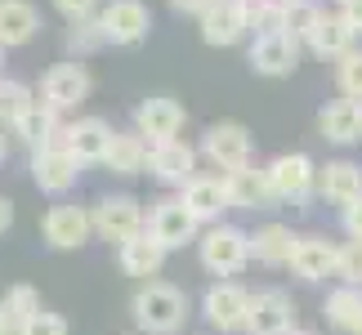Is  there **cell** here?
<instances>
[{
  "label": "cell",
  "instance_id": "cell-1",
  "mask_svg": "<svg viewBox=\"0 0 362 335\" xmlns=\"http://www.w3.org/2000/svg\"><path fill=\"white\" fill-rule=\"evenodd\" d=\"M134 327L148 335H175L188 317V295L170 282H144L130 300Z\"/></svg>",
  "mask_w": 362,
  "mask_h": 335
},
{
  "label": "cell",
  "instance_id": "cell-2",
  "mask_svg": "<svg viewBox=\"0 0 362 335\" xmlns=\"http://www.w3.org/2000/svg\"><path fill=\"white\" fill-rule=\"evenodd\" d=\"M197 255H202V269L206 273L238 277L246 264H250V233H242L238 223H215V228L202 233Z\"/></svg>",
  "mask_w": 362,
  "mask_h": 335
},
{
  "label": "cell",
  "instance_id": "cell-3",
  "mask_svg": "<svg viewBox=\"0 0 362 335\" xmlns=\"http://www.w3.org/2000/svg\"><path fill=\"white\" fill-rule=\"evenodd\" d=\"M202 152L206 161L219 165V170H242V165H250V157H255V139H250V130L242 121H215L206 125L202 134Z\"/></svg>",
  "mask_w": 362,
  "mask_h": 335
},
{
  "label": "cell",
  "instance_id": "cell-4",
  "mask_svg": "<svg viewBox=\"0 0 362 335\" xmlns=\"http://www.w3.org/2000/svg\"><path fill=\"white\" fill-rule=\"evenodd\" d=\"M264 175L277 201H309V192L317 188V165L309 152H282L264 165Z\"/></svg>",
  "mask_w": 362,
  "mask_h": 335
},
{
  "label": "cell",
  "instance_id": "cell-5",
  "mask_svg": "<svg viewBox=\"0 0 362 335\" xmlns=\"http://www.w3.org/2000/svg\"><path fill=\"white\" fill-rule=\"evenodd\" d=\"M90 215H94V233H99L103 242H117V246H125L130 237H139L148 228V223H144V206H139L130 192H107Z\"/></svg>",
  "mask_w": 362,
  "mask_h": 335
},
{
  "label": "cell",
  "instance_id": "cell-6",
  "mask_svg": "<svg viewBox=\"0 0 362 335\" xmlns=\"http://www.w3.org/2000/svg\"><path fill=\"white\" fill-rule=\"evenodd\" d=\"M94 90V76L86 72L81 63H54L45 76H40V103H49L54 112H67V107H81Z\"/></svg>",
  "mask_w": 362,
  "mask_h": 335
},
{
  "label": "cell",
  "instance_id": "cell-7",
  "mask_svg": "<svg viewBox=\"0 0 362 335\" xmlns=\"http://www.w3.org/2000/svg\"><path fill=\"white\" fill-rule=\"evenodd\" d=\"M300 49H304L300 36H291V32H269V36H255V45H250L246 63H250V72H259V76H291V72L300 67Z\"/></svg>",
  "mask_w": 362,
  "mask_h": 335
},
{
  "label": "cell",
  "instance_id": "cell-8",
  "mask_svg": "<svg viewBox=\"0 0 362 335\" xmlns=\"http://www.w3.org/2000/svg\"><path fill=\"white\" fill-rule=\"evenodd\" d=\"M202 313H206V322H211L215 331H246V317H250V290L238 286V282H215L211 290H206V300H202Z\"/></svg>",
  "mask_w": 362,
  "mask_h": 335
},
{
  "label": "cell",
  "instance_id": "cell-9",
  "mask_svg": "<svg viewBox=\"0 0 362 335\" xmlns=\"http://www.w3.org/2000/svg\"><path fill=\"white\" fill-rule=\"evenodd\" d=\"M197 228H202L197 215H192L179 197H161L157 206H152V215H148V233L157 237L165 250H179V246L197 242Z\"/></svg>",
  "mask_w": 362,
  "mask_h": 335
},
{
  "label": "cell",
  "instance_id": "cell-10",
  "mask_svg": "<svg viewBox=\"0 0 362 335\" xmlns=\"http://www.w3.org/2000/svg\"><path fill=\"white\" fill-rule=\"evenodd\" d=\"M40 233H45V242L54 250H76L90 242L94 233V215L86 206H49L45 219H40Z\"/></svg>",
  "mask_w": 362,
  "mask_h": 335
},
{
  "label": "cell",
  "instance_id": "cell-11",
  "mask_svg": "<svg viewBox=\"0 0 362 335\" xmlns=\"http://www.w3.org/2000/svg\"><path fill=\"white\" fill-rule=\"evenodd\" d=\"M32 179H36V188L40 192H67V188H76V179H81V161L67 152L63 143H49V148H36L32 152Z\"/></svg>",
  "mask_w": 362,
  "mask_h": 335
},
{
  "label": "cell",
  "instance_id": "cell-12",
  "mask_svg": "<svg viewBox=\"0 0 362 335\" xmlns=\"http://www.w3.org/2000/svg\"><path fill=\"white\" fill-rule=\"evenodd\" d=\"M134 130L148 139V143H170L184 130V107L165 94H148L144 103L134 107Z\"/></svg>",
  "mask_w": 362,
  "mask_h": 335
},
{
  "label": "cell",
  "instance_id": "cell-13",
  "mask_svg": "<svg viewBox=\"0 0 362 335\" xmlns=\"http://www.w3.org/2000/svg\"><path fill=\"white\" fill-rule=\"evenodd\" d=\"M286 331H296V300L286 290H259V295H250L246 335H286Z\"/></svg>",
  "mask_w": 362,
  "mask_h": 335
},
{
  "label": "cell",
  "instance_id": "cell-14",
  "mask_svg": "<svg viewBox=\"0 0 362 335\" xmlns=\"http://www.w3.org/2000/svg\"><path fill=\"white\" fill-rule=\"evenodd\" d=\"M112 134H117V130H112L103 117H81V121H72V125H63L59 143L72 152L81 165H90V161H103V157H107Z\"/></svg>",
  "mask_w": 362,
  "mask_h": 335
},
{
  "label": "cell",
  "instance_id": "cell-15",
  "mask_svg": "<svg viewBox=\"0 0 362 335\" xmlns=\"http://www.w3.org/2000/svg\"><path fill=\"white\" fill-rule=\"evenodd\" d=\"M99 23H103V36L112 45H139L152 27V13L144 0H112V5H103Z\"/></svg>",
  "mask_w": 362,
  "mask_h": 335
},
{
  "label": "cell",
  "instance_id": "cell-16",
  "mask_svg": "<svg viewBox=\"0 0 362 335\" xmlns=\"http://www.w3.org/2000/svg\"><path fill=\"white\" fill-rule=\"evenodd\" d=\"M197 23H202V40H206V45H238V40L250 32L246 0H215Z\"/></svg>",
  "mask_w": 362,
  "mask_h": 335
},
{
  "label": "cell",
  "instance_id": "cell-17",
  "mask_svg": "<svg viewBox=\"0 0 362 335\" xmlns=\"http://www.w3.org/2000/svg\"><path fill=\"white\" fill-rule=\"evenodd\" d=\"M148 170H152V179H161V184L184 188L188 179L197 175V148L184 143V139H170V143H152V152H148Z\"/></svg>",
  "mask_w": 362,
  "mask_h": 335
},
{
  "label": "cell",
  "instance_id": "cell-18",
  "mask_svg": "<svg viewBox=\"0 0 362 335\" xmlns=\"http://www.w3.org/2000/svg\"><path fill=\"white\" fill-rule=\"evenodd\" d=\"M179 201L197 215V223H219V215L233 211L228 192H224V179H219V175H192L188 184H184V192H179Z\"/></svg>",
  "mask_w": 362,
  "mask_h": 335
},
{
  "label": "cell",
  "instance_id": "cell-19",
  "mask_svg": "<svg viewBox=\"0 0 362 335\" xmlns=\"http://www.w3.org/2000/svg\"><path fill=\"white\" fill-rule=\"evenodd\" d=\"M224 192H228V206H233V211H269V206L277 201L273 188H269V175L255 170V165L228 170L224 175Z\"/></svg>",
  "mask_w": 362,
  "mask_h": 335
},
{
  "label": "cell",
  "instance_id": "cell-20",
  "mask_svg": "<svg viewBox=\"0 0 362 335\" xmlns=\"http://www.w3.org/2000/svg\"><path fill=\"white\" fill-rule=\"evenodd\" d=\"M336 250L340 246L327 237H300L296 255H291V273L304 282H327V277H336Z\"/></svg>",
  "mask_w": 362,
  "mask_h": 335
},
{
  "label": "cell",
  "instance_id": "cell-21",
  "mask_svg": "<svg viewBox=\"0 0 362 335\" xmlns=\"http://www.w3.org/2000/svg\"><path fill=\"white\" fill-rule=\"evenodd\" d=\"M165 255H170V250H165L157 237H152L148 228L139 233V237H130V242L121 246V273L125 277H139V282H152V277L161 273V264H165Z\"/></svg>",
  "mask_w": 362,
  "mask_h": 335
},
{
  "label": "cell",
  "instance_id": "cell-22",
  "mask_svg": "<svg viewBox=\"0 0 362 335\" xmlns=\"http://www.w3.org/2000/svg\"><path fill=\"white\" fill-rule=\"evenodd\" d=\"M317 192L331 201V206H354L362 197V165L354 161H327L317 165Z\"/></svg>",
  "mask_w": 362,
  "mask_h": 335
},
{
  "label": "cell",
  "instance_id": "cell-23",
  "mask_svg": "<svg viewBox=\"0 0 362 335\" xmlns=\"http://www.w3.org/2000/svg\"><path fill=\"white\" fill-rule=\"evenodd\" d=\"M300 237L286 228V223H264V228L250 233V259H259L264 269H291V255H296Z\"/></svg>",
  "mask_w": 362,
  "mask_h": 335
},
{
  "label": "cell",
  "instance_id": "cell-24",
  "mask_svg": "<svg viewBox=\"0 0 362 335\" xmlns=\"http://www.w3.org/2000/svg\"><path fill=\"white\" fill-rule=\"evenodd\" d=\"M9 134H13V139H23V143L36 152V148H49V143H59L63 125H59V112H54L49 103H40V99H36V103L27 107L18 121L9 125Z\"/></svg>",
  "mask_w": 362,
  "mask_h": 335
},
{
  "label": "cell",
  "instance_id": "cell-25",
  "mask_svg": "<svg viewBox=\"0 0 362 335\" xmlns=\"http://www.w3.org/2000/svg\"><path fill=\"white\" fill-rule=\"evenodd\" d=\"M317 130H322V139H331V143H358L362 139V103L331 99L317 112Z\"/></svg>",
  "mask_w": 362,
  "mask_h": 335
},
{
  "label": "cell",
  "instance_id": "cell-26",
  "mask_svg": "<svg viewBox=\"0 0 362 335\" xmlns=\"http://www.w3.org/2000/svg\"><path fill=\"white\" fill-rule=\"evenodd\" d=\"M304 45H309L317 59H344V54L354 49V27L340 18V13H327L322 9V18L313 23V32L304 36Z\"/></svg>",
  "mask_w": 362,
  "mask_h": 335
},
{
  "label": "cell",
  "instance_id": "cell-27",
  "mask_svg": "<svg viewBox=\"0 0 362 335\" xmlns=\"http://www.w3.org/2000/svg\"><path fill=\"white\" fill-rule=\"evenodd\" d=\"M148 152H152V143L139 130H117L112 134V148H107V157H103V165L112 175H139V170H148Z\"/></svg>",
  "mask_w": 362,
  "mask_h": 335
},
{
  "label": "cell",
  "instance_id": "cell-28",
  "mask_svg": "<svg viewBox=\"0 0 362 335\" xmlns=\"http://www.w3.org/2000/svg\"><path fill=\"white\" fill-rule=\"evenodd\" d=\"M40 32V13L27 0H0V45H27Z\"/></svg>",
  "mask_w": 362,
  "mask_h": 335
},
{
  "label": "cell",
  "instance_id": "cell-29",
  "mask_svg": "<svg viewBox=\"0 0 362 335\" xmlns=\"http://www.w3.org/2000/svg\"><path fill=\"white\" fill-rule=\"evenodd\" d=\"M322 313L340 335H362V286H336L327 295Z\"/></svg>",
  "mask_w": 362,
  "mask_h": 335
},
{
  "label": "cell",
  "instance_id": "cell-30",
  "mask_svg": "<svg viewBox=\"0 0 362 335\" xmlns=\"http://www.w3.org/2000/svg\"><path fill=\"white\" fill-rule=\"evenodd\" d=\"M40 313V295L32 286H9L5 295H0V327H5V335H18L32 317Z\"/></svg>",
  "mask_w": 362,
  "mask_h": 335
},
{
  "label": "cell",
  "instance_id": "cell-31",
  "mask_svg": "<svg viewBox=\"0 0 362 335\" xmlns=\"http://www.w3.org/2000/svg\"><path fill=\"white\" fill-rule=\"evenodd\" d=\"M32 103H36V99H32V90H27L23 81L0 76V125H13V121H18Z\"/></svg>",
  "mask_w": 362,
  "mask_h": 335
},
{
  "label": "cell",
  "instance_id": "cell-32",
  "mask_svg": "<svg viewBox=\"0 0 362 335\" xmlns=\"http://www.w3.org/2000/svg\"><path fill=\"white\" fill-rule=\"evenodd\" d=\"M99 45H107L99 18H76L72 27H67V49H72V54H90V49H99Z\"/></svg>",
  "mask_w": 362,
  "mask_h": 335
},
{
  "label": "cell",
  "instance_id": "cell-33",
  "mask_svg": "<svg viewBox=\"0 0 362 335\" xmlns=\"http://www.w3.org/2000/svg\"><path fill=\"white\" fill-rule=\"evenodd\" d=\"M336 81H340V94H344V99L362 103V49H349L336 63Z\"/></svg>",
  "mask_w": 362,
  "mask_h": 335
},
{
  "label": "cell",
  "instance_id": "cell-34",
  "mask_svg": "<svg viewBox=\"0 0 362 335\" xmlns=\"http://www.w3.org/2000/svg\"><path fill=\"white\" fill-rule=\"evenodd\" d=\"M317 18H322V5H317V0H291V5H286V32L300 36V40L313 32Z\"/></svg>",
  "mask_w": 362,
  "mask_h": 335
},
{
  "label": "cell",
  "instance_id": "cell-35",
  "mask_svg": "<svg viewBox=\"0 0 362 335\" xmlns=\"http://www.w3.org/2000/svg\"><path fill=\"white\" fill-rule=\"evenodd\" d=\"M336 277L344 286H362V242H344L336 250Z\"/></svg>",
  "mask_w": 362,
  "mask_h": 335
},
{
  "label": "cell",
  "instance_id": "cell-36",
  "mask_svg": "<svg viewBox=\"0 0 362 335\" xmlns=\"http://www.w3.org/2000/svg\"><path fill=\"white\" fill-rule=\"evenodd\" d=\"M18 335H67V322H63V317L59 313H49V309H40L36 317H32V322H27Z\"/></svg>",
  "mask_w": 362,
  "mask_h": 335
},
{
  "label": "cell",
  "instance_id": "cell-37",
  "mask_svg": "<svg viewBox=\"0 0 362 335\" xmlns=\"http://www.w3.org/2000/svg\"><path fill=\"white\" fill-rule=\"evenodd\" d=\"M340 223H344V237H349V242H362V197L340 211Z\"/></svg>",
  "mask_w": 362,
  "mask_h": 335
},
{
  "label": "cell",
  "instance_id": "cell-38",
  "mask_svg": "<svg viewBox=\"0 0 362 335\" xmlns=\"http://www.w3.org/2000/svg\"><path fill=\"white\" fill-rule=\"evenodd\" d=\"M54 9L67 13V18H94V9H99V0H54Z\"/></svg>",
  "mask_w": 362,
  "mask_h": 335
},
{
  "label": "cell",
  "instance_id": "cell-39",
  "mask_svg": "<svg viewBox=\"0 0 362 335\" xmlns=\"http://www.w3.org/2000/svg\"><path fill=\"white\" fill-rule=\"evenodd\" d=\"M340 18L354 27V36H362V0H349V5H340Z\"/></svg>",
  "mask_w": 362,
  "mask_h": 335
},
{
  "label": "cell",
  "instance_id": "cell-40",
  "mask_svg": "<svg viewBox=\"0 0 362 335\" xmlns=\"http://www.w3.org/2000/svg\"><path fill=\"white\" fill-rule=\"evenodd\" d=\"M170 5H175V9H184V13H197V18H202V13L215 5V0H170Z\"/></svg>",
  "mask_w": 362,
  "mask_h": 335
},
{
  "label": "cell",
  "instance_id": "cell-41",
  "mask_svg": "<svg viewBox=\"0 0 362 335\" xmlns=\"http://www.w3.org/2000/svg\"><path fill=\"white\" fill-rule=\"evenodd\" d=\"M9 223H13V201H5V197H0V237L9 233Z\"/></svg>",
  "mask_w": 362,
  "mask_h": 335
},
{
  "label": "cell",
  "instance_id": "cell-42",
  "mask_svg": "<svg viewBox=\"0 0 362 335\" xmlns=\"http://www.w3.org/2000/svg\"><path fill=\"white\" fill-rule=\"evenodd\" d=\"M5 157H9V134H5V125H0V165H5Z\"/></svg>",
  "mask_w": 362,
  "mask_h": 335
},
{
  "label": "cell",
  "instance_id": "cell-43",
  "mask_svg": "<svg viewBox=\"0 0 362 335\" xmlns=\"http://www.w3.org/2000/svg\"><path fill=\"white\" fill-rule=\"evenodd\" d=\"M286 335H317V331H304V327H296V331H286Z\"/></svg>",
  "mask_w": 362,
  "mask_h": 335
},
{
  "label": "cell",
  "instance_id": "cell-44",
  "mask_svg": "<svg viewBox=\"0 0 362 335\" xmlns=\"http://www.w3.org/2000/svg\"><path fill=\"white\" fill-rule=\"evenodd\" d=\"M0 67H5V45H0Z\"/></svg>",
  "mask_w": 362,
  "mask_h": 335
},
{
  "label": "cell",
  "instance_id": "cell-45",
  "mask_svg": "<svg viewBox=\"0 0 362 335\" xmlns=\"http://www.w3.org/2000/svg\"><path fill=\"white\" fill-rule=\"evenodd\" d=\"M336 5H349V0H336Z\"/></svg>",
  "mask_w": 362,
  "mask_h": 335
},
{
  "label": "cell",
  "instance_id": "cell-46",
  "mask_svg": "<svg viewBox=\"0 0 362 335\" xmlns=\"http://www.w3.org/2000/svg\"><path fill=\"white\" fill-rule=\"evenodd\" d=\"M0 335H5V327H0Z\"/></svg>",
  "mask_w": 362,
  "mask_h": 335
}]
</instances>
